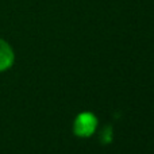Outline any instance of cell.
<instances>
[{
    "label": "cell",
    "mask_w": 154,
    "mask_h": 154,
    "mask_svg": "<svg viewBox=\"0 0 154 154\" xmlns=\"http://www.w3.org/2000/svg\"><path fill=\"white\" fill-rule=\"evenodd\" d=\"M114 141V128L111 125H106L99 133V142L101 145H109Z\"/></svg>",
    "instance_id": "3"
},
{
    "label": "cell",
    "mask_w": 154,
    "mask_h": 154,
    "mask_svg": "<svg viewBox=\"0 0 154 154\" xmlns=\"http://www.w3.org/2000/svg\"><path fill=\"white\" fill-rule=\"evenodd\" d=\"M97 128V118L92 112H80L73 122V133L79 138H89Z\"/></svg>",
    "instance_id": "1"
},
{
    "label": "cell",
    "mask_w": 154,
    "mask_h": 154,
    "mask_svg": "<svg viewBox=\"0 0 154 154\" xmlns=\"http://www.w3.org/2000/svg\"><path fill=\"white\" fill-rule=\"evenodd\" d=\"M14 60H15V54L12 48L8 42L0 38V72L10 69L14 64Z\"/></svg>",
    "instance_id": "2"
}]
</instances>
